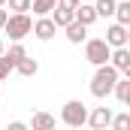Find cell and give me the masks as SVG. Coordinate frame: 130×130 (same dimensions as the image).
I'll use <instances>...</instances> for the list:
<instances>
[{"label":"cell","mask_w":130,"mask_h":130,"mask_svg":"<svg viewBox=\"0 0 130 130\" xmlns=\"http://www.w3.org/2000/svg\"><path fill=\"white\" fill-rule=\"evenodd\" d=\"M12 70H15V67L9 64V58H6V55H3V58H0V82H3V79H6V76H9V73H12Z\"/></svg>","instance_id":"obj_21"},{"label":"cell","mask_w":130,"mask_h":130,"mask_svg":"<svg viewBox=\"0 0 130 130\" xmlns=\"http://www.w3.org/2000/svg\"><path fill=\"white\" fill-rule=\"evenodd\" d=\"M127 45H130V27H127Z\"/></svg>","instance_id":"obj_26"},{"label":"cell","mask_w":130,"mask_h":130,"mask_svg":"<svg viewBox=\"0 0 130 130\" xmlns=\"http://www.w3.org/2000/svg\"><path fill=\"white\" fill-rule=\"evenodd\" d=\"M109 64L130 79V48L127 45H124V48H112V61H109Z\"/></svg>","instance_id":"obj_7"},{"label":"cell","mask_w":130,"mask_h":130,"mask_svg":"<svg viewBox=\"0 0 130 130\" xmlns=\"http://www.w3.org/2000/svg\"><path fill=\"white\" fill-rule=\"evenodd\" d=\"M6 58H9V64H12V67H18L24 58H27V52H24V45H18V42H15V45H9Z\"/></svg>","instance_id":"obj_14"},{"label":"cell","mask_w":130,"mask_h":130,"mask_svg":"<svg viewBox=\"0 0 130 130\" xmlns=\"http://www.w3.org/2000/svg\"><path fill=\"white\" fill-rule=\"evenodd\" d=\"M58 6H67V9H79L82 0H58Z\"/></svg>","instance_id":"obj_22"},{"label":"cell","mask_w":130,"mask_h":130,"mask_svg":"<svg viewBox=\"0 0 130 130\" xmlns=\"http://www.w3.org/2000/svg\"><path fill=\"white\" fill-rule=\"evenodd\" d=\"M115 97L121 100L124 106H130V79H124V82L118 79V85H115Z\"/></svg>","instance_id":"obj_16"},{"label":"cell","mask_w":130,"mask_h":130,"mask_svg":"<svg viewBox=\"0 0 130 130\" xmlns=\"http://www.w3.org/2000/svg\"><path fill=\"white\" fill-rule=\"evenodd\" d=\"M6 130H27V124H21V121H12Z\"/></svg>","instance_id":"obj_24"},{"label":"cell","mask_w":130,"mask_h":130,"mask_svg":"<svg viewBox=\"0 0 130 130\" xmlns=\"http://www.w3.org/2000/svg\"><path fill=\"white\" fill-rule=\"evenodd\" d=\"M94 6H97V15H100V18H106V15H115L118 0H97Z\"/></svg>","instance_id":"obj_15"},{"label":"cell","mask_w":130,"mask_h":130,"mask_svg":"<svg viewBox=\"0 0 130 130\" xmlns=\"http://www.w3.org/2000/svg\"><path fill=\"white\" fill-rule=\"evenodd\" d=\"M3 30L9 33V39L12 42H21L27 33L33 30V21H30V15L24 12V15H9V21H6V27Z\"/></svg>","instance_id":"obj_4"},{"label":"cell","mask_w":130,"mask_h":130,"mask_svg":"<svg viewBox=\"0 0 130 130\" xmlns=\"http://www.w3.org/2000/svg\"><path fill=\"white\" fill-rule=\"evenodd\" d=\"M52 21H55L58 27H70V24L76 21V9H67V6H55V12H52Z\"/></svg>","instance_id":"obj_10"},{"label":"cell","mask_w":130,"mask_h":130,"mask_svg":"<svg viewBox=\"0 0 130 130\" xmlns=\"http://www.w3.org/2000/svg\"><path fill=\"white\" fill-rule=\"evenodd\" d=\"M55 115H48V112H33V127L36 130H55Z\"/></svg>","instance_id":"obj_11"},{"label":"cell","mask_w":130,"mask_h":130,"mask_svg":"<svg viewBox=\"0 0 130 130\" xmlns=\"http://www.w3.org/2000/svg\"><path fill=\"white\" fill-rule=\"evenodd\" d=\"M6 21H9V12H6V9H0V30L6 27Z\"/></svg>","instance_id":"obj_23"},{"label":"cell","mask_w":130,"mask_h":130,"mask_svg":"<svg viewBox=\"0 0 130 130\" xmlns=\"http://www.w3.org/2000/svg\"><path fill=\"white\" fill-rule=\"evenodd\" d=\"M118 70L112 64H106V67H97V73H94V79H91V94L94 97H109V94H115V85H118Z\"/></svg>","instance_id":"obj_1"},{"label":"cell","mask_w":130,"mask_h":130,"mask_svg":"<svg viewBox=\"0 0 130 130\" xmlns=\"http://www.w3.org/2000/svg\"><path fill=\"white\" fill-rule=\"evenodd\" d=\"M3 6H6V0H0V9H3Z\"/></svg>","instance_id":"obj_27"},{"label":"cell","mask_w":130,"mask_h":130,"mask_svg":"<svg viewBox=\"0 0 130 130\" xmlns=\"http://www.w3.org/2000/svg\"><path fill=\"white\" fill-rule=\"evenodd\" d=\"M88 109H85V103L82 100H70L64 103V109H61V121H64L67 127H82V124H88Z\"/></svg>","instance_id":"obj_3"},{"label":"cell","mask_w":130,"mask_h":130,"mask_svg":"<svg viewBox=\"0 0 130 130\" xmlns=\"http://www.w3.org/2000/svg\"><path fill=\"white\" fill-rule=\"evenodd\" d=\"M0 58H3V39H0Z\"/></svg>","instance_id":"obj_25"},{"label":"cell","mask_w":130,"mask_h":130,"mask_svg":"<svg viewBox=\"0 0 130 130\" xmlns=\"http://www.w3.org/2000/svg\"><path fill=\"white\" fill-rule=\"evenodd\" d=\"M112 118H115V115H112L109 106H97V109L88 115V124L94 130H106V127H112Z\"/></svg>","instance_id":"obj_5"},{"label":"cell","mask_w":130,"mask_h":130,"mask_svg":"<svg viewBox=\"0 0 130 130\" xmlns=\"http://www.w3.org/2000/svg\"><path fill=\"white\" fill-rule=\"evenodd\" d=\"M15 70H18L21 76H36V73H39V64H36L33 58H24V61H21L18 67H15Z\"/></svg>","instance_id":"obj_18"},{"label":"cell","mask_w":130,"mask_h":130,"mask_svg":"<svg viewBox=\"0 0 130 130\" xmlns=\"http://www.w3.org/2000/svg\"><path fill=\"white\" fill-rule=\"evenodd\" d=\"M55 6H58V0H33V15H39V18H45V15H52L55 12Z\"/></svg>","instance_id":"obj_12"},{"label":"cell","mask_w":130,"mask_h":130,"mask_svg":"<svg viewBox=\"0 0 130 130\" xmlns=\"http://www.w3.org/2000/svg\"><path fill=\"white\" fill-rule=\"evenodd\" d=\"M112 130H130V112H121L112 118Z\"/></svg>","instance_id":"obj_20"},{"label":"cell","mask_w":130,"mask_h":130,"mask_svg":"<svg viewBox=\"0 0 130 130\" xmlns=\"http://www.w3.org/2000/svg\"><path fill=\"white\" fill-rule=\"evenodd\" d=\"M115 18H118V24H124V27H130V0H124V3H118V9H115Z\"/></svg>","instance_id":"obj_17"},{"label":"cell","mask_w":130,"mask_h":130,"mask_svg":"<svg viewBox=\"0 0 130 130\" xmlns=\"http://www.w3.org/2000/svg\"><path fill=\"white\" fill-rule=\"evenodd\" d=\"M55 33H58V24H55L52 18H39V21L33 24V36H36V39H42V42H48Z\"/></svg>","instance_id":"obj_8"},{"label":"cell","mask_w":130,"mask_h":130,"mask_svg":"<svg viewBox=\"0 0 130 130\" xmlns=\"http://www.w3.org/2000/svg\"><path fill=\"white\" fill-rule=\"evenodd\" d=\"M97 18H100V15H97V6H94V3H85V0H82V6L76 9V21L88 27V24H94Z\"/></svg>","instance_id":"obj_9"},{"label":"cell","mask_w":130,"mask_h":130,"mask_svg":"<svg viewBox=\"0 0 130 130\" xmlns=\"http://www.w3.org/2000/svg\"><path fill=\"white\" fill-rule=\"evenodd\" d=\"M33 130H36V127H33Z\"/></svg>","instance_id":"obj_28"},{"label":"cell","mask_w":130,"mask_h":130,"mask_svg":"<svg viewBox=\"0 0 130 130\" xmlns=\"http://www.w3.org/2000/svg\"><path fill=\"white\" fill-rule=\"evenodd\" d=\"M103 39L109 42V48H124V45H127V27L115 21V24L106 30V36H103Z\"/></svg>","instance_id":"obj_6"},{"label":"cell","mask_w":130,"mask_h":130,"mask_svg":"<svg viewBox=\"0 0 130 130\" xmlns=\"http://www.w3.org/2000/svg\"><path fill=\"white\" fill-rule=\"evenodd\" d=\"M85 61L94 64V67H106L112 61L109 42H106V39H88V42H85Z\"/></svg>","instance_id":"obj_2"},{"label":"cell","mask_w":130,"mask_h":130,"mask_svg":"<svg viewBox=\"0 0 130 130\" xmlns=\"http://www.w3.org/2000/svg\"><path fill=\"white\" fill-rule=\"evenodd\" d=\"M64 30H67V39H70V42H76V45L85 39V24H79V21H73V24L64 27Z\"/></svg>","instance_id":"obj_13"},{"label":"cell","mask_w":130,"mask_h":130,"mask_svg":"<svg viewBox=\"0 0 130 130\" xmlns=\"http://www.w3.org/2000/svg\"><path fill=\"white\" fill-rule=\"evenodd\" d=\"M6 6L12 9V15H24V12L33 6V0H6Z\"/></svg>","instance_id":"obj_19"}]
</instances>
